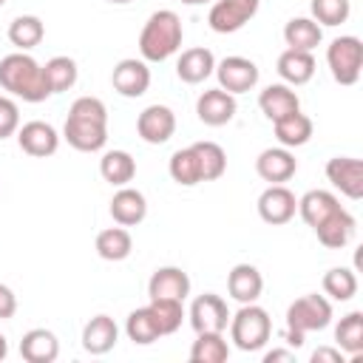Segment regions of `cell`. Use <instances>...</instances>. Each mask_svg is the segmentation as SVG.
Masks as SVG:
<instances>
[{
    "mask_svg": "<svg viewBox=\"0 0 363 363\" xmlns=\"http://www.w3.org/2000/svg\"><path fill=\"white\" fill-rule=\"evenodd\" d=\"M0 85L23 102H43L51 96L43 65L26 51H14L0 60Z\"/></svg>",
    "mask_w": 363,
    "mask_h": 363,
    "instance_id": "1",
    "label": "cell"
},
{
    "mask_svg": "<svg viewBox=\"0 0 363 363\" xmlns=\"http://www.w3.org/2000/svg\"><path fill=\"white\" fill-rule=\"evenodd\" d=\"M182 37H184V28H182L179 14L170 9H159L142 26L139 54L145 62H164L182 48Z\"/></svg>",
    "mask_w": 363,
    "mask_h": 363,
    "instance_id": "2",
    "label": "cell"
},
{
    "mask_svg": "<svg viewBox=\"0 0 363 363\" xmlns=\"http://www.w3.org/2000/svg\"><path fill=\"white\" fill-rule=\"evenodd\" d=\"M332 323V303L318 295V292H309L298 301L289 303L286 309V343L289 346H303V337L309 332H320Z\"/></svg>",
    "mask_w": 363,
    "mask_h": 363,
    "instance_id": "3",
    "label": "cell"
},
{
    "mask_svg": "<svg viewBox=\"0 0 363 363\" xmlns=\"http://www.w3.org/2000/svg\"><path fill=\"white\" fill-rule=\"evenodd\" d=\"M272 335L269 312L258 303H241L235 315H230V340L241 352H258L267 346Z\"/></svg>",
    "mask_w": 363,
    "mask_h": 363,
    "instance_id": "4",
    "label": "cell"
},
{
    "mask_svg": "<svg viewBox=\"0 0 363 363\" xmlns=\"http://www.w3.org/2000/svg\"><path fill=\"white\" fill-rule=\"evenodd\" d=\"M326 62L329 71L335 77V82L340 85H354L360 79V65H363V43L352 34L346 37H335L326 48Z\"/></svg>",
    "mask_w": 363,
    "mask_h": 363,
    "instance_id": "5",
    "label": "cell"
},
{
    "mask_svg": "<svg viewBox=\"0 0 363 363\" xmlns=\"http://www.w3.org/2000/svg\"><path fill=\"white\" fill-rule=\"evenodd\" d=\"M258 3L261 0H216L207 14V23L216 34H233L255 17Z\"/></svg>",
    "mask_w": 363,
    "mask_h": 363,
    "instance_id": "6",
    "label": "cell"
},
{
    "mask_svg": "<svg viewBox=\"0 0 363 363\" xmlns=\"http://www.w3.org/2000/svg\"><path fill=\"white\" fill-rule=\"evenodd\" d=\"M218 77V88H224L227 94H244V91H252L258 85V65L247 57H224L221 62H216V71Z\"/></svg>",
    "mask_w": 363,
    "mask_h": 363,
    "instance_id": "7",
    "label": "cell"
},
{
    "mask_svg": "<svg viewBox=\"0 0 363 363\" xmlns=\"http://www.w3.org/2000/svg\"><path fill=\"white\" fill-rule=\"evenodd\" d=\"M190 326L196 332H224L230 323L227 301L216 292H204L190 303Z\"/></svg>",
    "mask_w": 363,
    "mask_h": 363,
    "instance_id": "8",
    "label": "cell"
},
{
    "mask_svg": "<svg viewBox=\"0 0 363 363\" xmlns=\"http://www.w3.org/2000/svg\"><path fill=\"white\" fill-rule=\"evenodd\" d=\"M111 85L119 96H128V99H136L142 96L147 88H150V68L145 60H136V57H128V60H119L113 65V74H111Z\"/></svg>",
    "mask_w": 363,
    "mask_h": 363,
    "instance_id": "9",
    "label": "cell"
},
{
    "mask_svg": "<svg viewBox=\"0 0 363 363\" xmlns=\"http://www.w3.org/2000/svg\"><path fill=\"white\" fill-rule=\"evenodd\" d=\"M17 145L23 153L34 156V159H45V156H54L57 147H60V133L54 130V125L48 122H40V119H31L26 125L17 128Z\"/></svg>",
    "mask_w": 363,
    "mask_h": 363,
    "instance_id": "10",
    "label": "cell"
},
{
    "mask_svg": "<svg viewBox=\"0 0 363 363\" xmlns=\"http://www.w3.org/2000/svg\"><path fill=\"white\" fill-rule=\"evenodd\" d=\"M326 179L346 199H363V162L354 156H335L326 162Z\"/></svg>",
    "mask_w": 363,
    "mask_h": 363,
    "instance_id": "11",
    "label": "cell"
},
{
    "mask_svg": "<svg viewBox=\"0 0 363 363\" xmlns=\"http://www.w3.org/2000/svg\"><path fill=\"white\" fill-rule=\"evenodd\" d=\"M295 213H298V199L286 184H269L258 196V216L272 227L292 221Z\"/></svg>",
    "mask_w": 363,
    "mask_h": 363,
    "instance_id": "12",
    "label": "cell"
},
{
    "mask_svg": "<svg viewBox=\"0 0 363 363\" xmlns=\"http://www.w3.org/2000/svg\"><path fill=\"white\" fill-rule=\"evenodd\" d=\"M62 136H65V142L74 150H79V153H96L108 142V125L105 122H91V119L68 116L65 125H62Z\"/></svg>",
    "mask_w": 363,
    "mask_h": 363,
    "instance_id": "13",
    "label": "cell"
},
{
    "mask_svg": "<svg viewBox=\"0 0 363 363\" xmlns=\"http://www.w3.org/2000/svg\"><path fill=\"white\" fill-rule=\"evenodd\" d=\"M136 133L147 145H164L176 133V113L167 105H147L136 119Z\"/></svg>",
    "mask_w": 363,
    "mask_h": 363,
    "instance_id": "14",
    "label": "cell"
},
{
    "mask_svg": "<svg viewBox=\"0 0 363 363\" xmlns=\"http://www.w3.org/2000/svg\"><path fill=\"white\" fill-rule=\"evenodd\" d=\"M235 96L233 94H227L224 88H210V91H204L199 99H196V113H199V119L204 122V125H210V128H221V125H227L233 116H235Z\"/></svg>",
    "mask_w": 363,
    "mask_h": 363,
    "instance_id": "15",
    "label": "cell"
},
{
    "mask_svg": "<svg viewBox=\"0 0 363 363\" xmlns=\"http://www.w3.org/2000/svg\"><path fill=\"white\" fill-rule=\"evenodd\" d=\"M298 162L289 147H267L255 159V173L269 184H284L295 176Z\"/></svg>",
    "mask_w": 363,
    "mask_h": 363,
    "instance_id": "16",
    "label": "cell"
},
{
    "mask_svg": "<svg viewBox=\"0 0 363 363\" xmlns=\"http://www.w3.org/2000/svg\"><path fill=\"white\" fill-rule=\"evenodd\" d=\"M111 216H113V221L122 224V227H136V224H142L145 216H147V199H145V193L136 190V187H128V184L119 187V190L113 193V199H111Z\"/></svg>",
    "mask_w": 363,
    "mask_h": 363,
    "instance_id": "17",
    "label": "cell"
},
{
    "mask_svg": "<svg viewBox=\"0 0 363 363\" xmlns=\"http://www.w3.org/2000/svg\"><path fill=\"white\" fill-rule=\"evenodd\" d=\"M258 108L269 122H278V119L301 111V99L286 82H275V85H267L258 94Z\"/></svg>",
    "mask_w": 363,
    "mask_h": 363,
    "instance_id": "18",
    "label": "cell"
},
{
    "mask_svg": "<svg viewBox=\"0 0 363 363\" xmlns=\"http://www.w3.org/2000/svg\"><path fill=\"white\" fill-rule=\"evenodd\" d=\"M227 292L238 303H255L264 292V278L252 264H235L227 275Z\"/></svg>",
    "mask_w": 363,
    "mask_h": 363,
    "instance_id": "19",
    "label": "cell"
},
{
    "mask_svg": "<svg viewBox=\"0 0 363 363\" xmlns=\"http://www.w3.org/2000/svg\"><path fill=\"white\" fill-rule=\"evenodd\" d=\"M213 71H216V57H213V51L204 48V45H196V48L182 51V57H179V62H176V77H179L182 82H187V85L204 82Z\"/></svg>",
    "mask_w": 363,
    "mask_h": 363,
    "instance_id": "20",
    "label": "cell"
},
{
    "mask_svg": "<svg viewBox=\"0 0 363 363\" xmlns=\"http://www.w3.org/2000/svg\"><path fill=\"white\" fill-rule=\"evenodd\" d=\"M150 298H176L184 301L190 295V278L182 267H159L147 281Z\"/></svg>",
    "mask_w": 363,
    "mask_h": 363,
    "instance_id": "21",
    "label": "cell"
},
{
    "mask_svg": "<svg viewBox=\"0 0 363 363\" xmlns=\"http://www.w3.org/2000/svg\"><path fill=\"white\" fill-rule=\"evenodd\" d=\"M354 227H357L354 216H352L349 210L340 207V210H335L326 221H320V224L315 227V235H318V241H320L323 247H329V250H340V247H346V244L352 241Z\"/></svg>",
    "mask_w": 363,
    "mask_h": 363,
    "instance_id": "22",
    "label": "cell"
},
{
    "mask_svg": "<svg viewBox=\"0 0 363 363\" xmlns=\"http://www.w3.org/2000/svg\"><path fill=\"white\" fill-rule=\"evenodd\" d=\"M119 340V326L113 323L111 315H94L85 329H82V349L91 354H105L116 346Z\"/></svg>",
    "mask_w": 363,
    "mask_h": 363,
    "instance_id": "23",
    "label": "cell"
},
{
    "mask_svg": "<svg viewBox=\"0 0 363 363\" xmlns=\"http://www.w3.org/2000/svg\"><path fill=\"white\" fill-rule=\"evenodd\" d=\"M20 354L28 363H54L60 357V340L51 329H28L20 340Z\"/></svg>",
    "mask_w": 363,
    "mask_h": 363,
    "instance_id": "24",
    "label": "cell"
},
{
    "mask_svg": "<svg viewBox=\"0 0 363 363\" xmlns=\"http://www.w3.org/2000/svg\"><path fill=\"white\" fill-rule=\"evenodd\" d=\"M335 210H340V199L329 190H309L298 199V213L301 218L315 230L320 221H326Z\"/></svg>",
    "mask_w": 363,
    "mask_h": 363,
    "instance_id": "25",
    "label": "cell"
},
{
    "mask_svg": "<svg viewBox=\"0 0 363 363\" xmlns=\"http://www.w3.org/2000/svg\"><path fill=\"white\" fill-rule=\"evenodd\" d=\"M278 74L286 85H306L315 77V57L312 51H295L286 48L278 57Z\"/></svg>",
    "mask_w": 363,
    "mask_h": 363,
    "instance_id": "26",
    "label": "cell"
},
{
    "mask_svg": "<svg viewBox=\"0 0 363 363\" xmlns=\"http://www.w3.org/2000/svg\"><path fill=\"white\" fill-rule=\"evenodd\" d=\"M99 173L108 184L125 187L136 176V159L128 150H105L99 159Z\"/></svg>",
    "mask_w": 363,
    "mask_h": 363,
    "instance_id": "27",
    "label": "cell"
},
{
    "mask_svg": "<svg viewBox=\"0 0 363 363\" xmlns=\"http://www.w3.org/2000/svg\"><path fill=\"white\" fill-rule=\"evenodd\" d=\"M284 40L295 51H312L323 40V26H318L312 17H292L284 26Z\"/></svg>",
    "mask_w": 363,
    "mask_h": 363,
    "instance_id": "28",
    "label": "cell"
},
{
    "mask_svg": "<svg viewBox=\"0 0 363 363\" xmlns=\"http://www.w3.org/2000/svg\"><path fill=\"white\" fill-rule=\"evenodd\" d=\"M272 125H275V139L281 142V147H301L312 139V130H315L312 119L301 111H295V113H289Z\"/></svg>",
    "mask_w": 363,
    "mask_h": 363,
    "instance_id": "29",
    "label": "cell"
},
{
    "mask_svg": "<svg viewBox=\"0 0 363 363\" xmlns=\"http://www.w3.org/2000/svg\"><path fill=\"white\" fill-rule=\"evenodd\" d=\"M43 37H45V26H43V20L34 17V14H20V17H14L11 26H9V40H11V45H17L20 51L37 48V45L43 43Z\"/></svg>",
    "mask_w": 363,
    "mask_h": 363,
    "instance_id": "30",
    "label": "cell"
},
{
    "mask_svg": "<svg viewBox=\"0 0 363 363\" xmlns=\"http://www.w3.org/2000/svg\"><path fill=\"white\" fill-rule=\"evenodd\" d=\"M96 252L105 261H125L133 252V238L130 233L119 224V227H108L96 235Z\"/></svg>",
    "mask_w": 363,
    "mask_h": 363,
    "instance_id": "31",
    "label": "cell"
},
{
    "mask_svg": "<svg viewBox=\"0 0 363 363\" xmlns=\"http://www.w3.org/2000/svg\"><path fill=\"white\" fill-rule=\"evenodd\" d=\"M199 337L190 346L193 363H224L230 357V346L221 332H196Z\"/></svg>",
    "mask_w": 363,
    "mask_h": 363,
    "instance_id": "32",
    "label": "cell"
},
{
    "mask_svg": "<svg viewBox=\"0 0 363 363\" xmlns=\"http://www.w3.org/2000/svg\"><path fill=\"white\" fill-rule=\"evenodd\" d=\"M43 74H45V82L51 88V94H62L68 88L77 85V77H79V68L71 57L60 54V57H51L45 65H43Z\"/></svg>",
    "mask_w": 363,
    "mask_h": 363,
    "instance_id": "33",
    "label": "cell"
},
{
    "mask_svg": "<svg viewBox=\"0 0 363 363\" xmlns=\"http://www.w3.org/2000/svg\"><path fill=\"white\" fill-rule=\"evenodd\" d=\"M196 159H199V170H201V182H216L224 176L227 170V153L221 145L216 142H196L190 145Z\"/></svg>",
    "mask_w": 363,
    "mask_h": 363,
    "instance_id": "34",
    "label": "cell"
},
{
    "mask_svg": "<svg viewBox=\"0 0 363 363\" xmlns=\"http://www.w3.org/2000/svg\"><path fill=\"white\" fill-rule=\"evenodd\" d=\"M184 301H176V298H150L147 309L159 326V335H173L179 332L182 320H184Z\"/></svg>",
    "mask_w": 363,
    "mask_h": 363,
    "instance_id": "35",
    "label": "cell"
},
{
    "mask_svg": "<svg viewBox=\"0 0 363 363\" xmlns=\"http://www.w3.org/2000/svg\"><path fill=\"white\" fill-rule=\"evenodd\" d=\"M125 335H128V340H133L136 346H150L153 340L162 337V335H159V326H156V320H153V315H150L147 306H139V309H133V312L128 315V320H125Z\"/></svg>",
    "mask_w": 363,
    "mask_h": 363,
    "instance_id": "36",
    "label": "cell"
},
{
    "mask_svg": "<svg viewBox=\"0 0 363 363\" xmlns=\"http://www.w3.org/2000/svg\"><path fill=\"white\" fill-rule=\"evenodd\" d=\"M335 340L346 354L357 357L363 352V312L354 309L346 318H340V323L335 326Z\"/></svg>",
    "mask_w": 363,
    "mask_h": 363,
    "instance_id": "37",
    "label": "cell"
},
{
    "mask_svg": "<svg viewBox=\"0 0 363 363\" xmlns=\"http://www.w3.org/2000/svg\"><path fill=\"white\" fill-rule=\"evenodd\" d=\"M167 170H170V179H173L176 184H182V187H193V184L201 182V170H199V159H196L193 147L176 150V153L170 156Z\"/></svg>",
    "mask_w": 363,
    "mask_h": 363,
    "instance_id": "38",
    "label": "cell"
},
{
    "mask_svg": "<svg viewBox=\"0 0 363 363\" xmlns=\"http://www.w3.org/2000/svg\"><path fill=\"white\" fill-rule=\"evenodd\" d=\"M323 292L332 301H352L357 295V275L349 267H332L323 275Z\"/></svg>",
    "mask_w": 363,
    "mask_h": 363,
    "instance_id": "39",
    "label": "cell"
},
{
    "mask_svg": "<svg viewBox=\"0 0 363 363\" xmlns=\"http://www.w3.org/2000/svg\"><path fill=\"white\" fill-rule=\"evenodd\" d=\"M309 9H312V20L318 26H340L352 14L349 0H312Z\"/></svg>",
    "mask_w": 363,
    "mask_h": 363,
    "instance_id": "40",
    "label": "cell"
},
{
    "mask_svg": "<svg viewBox=\"0 0 363 363\" xmlns=\"http://www.w3.org/2000/svg\"><path fill=\"white\" fill-rule=\"evenodd\" d=\"M68 116L91 119V122H105V125H108V108H105V102L96 99V96H79V99H74Z\"/></svg>",
    "mask_w": 363,
    "mask_h": 363,
    "instance_id": "41",
    "label": "cell"
},
{
    "mask_svg": "<svg viewBox=\"0 0 363 363\" xmlns=\"http://www.w3.org/2000/svg\"><path fill=\"white\" fill-rule=\"evenodd\" d=\"M20 128V108L14 99L0 96V139H9Z\"/></svg>",
    "mask_w": 363,
    "mask_h": 363,
    "instance_id": "42",
    "label": "cell"
},
{
    "mask_svg": "<svg viewBox=\"0 0 363 363\" xmlns=\"http://www.w3.org/2000/svg\"><path fill=\"white\" fill-rule=\"evenodd\" d=\"M14 312H17V295L6 284H0V320L14 318Z\"/></svg>",
    "mask_w": 363,
    "mask_h": 363,
    "instance_id": "43",
    "label": "cell"
},
{
    "mask_svg": "<svg viewBox=\"0 0 363 363\" xmlns=\"http://www.w3.org/2000/svg\"><path fill=\"white\" fill-rule=\"evenodd\" d=\"M312 363H343V354L332 346H320L312 352Z\"/></svg>",
    "mask_w": 363,
    "mask_h": 363,
    "instance_id": "44",
    "label": "cell"
},
{
    "mask_svg": "<svg viewBox=\"0 0 363 363\" xmlns=\"http://www.w3.org/2000/svg\"><path fill=\"white\" fill-rule=\"evenodd\" d=\"M275 360H295V352H289V349H272V352H267L264 354V363H275Z\"/></svg>",
    "mask_w": 363,
    "mask_h": 363,
    "instance_id": "45",
    "label": "cell"
},
{
    "mask_svg": "<svg viewBox=\"0 0 363 363\" xmlns=\"http://www.w3.org/2000/svg\"><path fill=\"white\" fill-rule=\"evenodd\" d=\"M9 354V340H6V335H0V360Z\"/></svg>",
    "mask_w": 363,
    "mask_h": 363,
    "instance_id": "46",
    "label": "cell"
},
{
    "mask_svg": "<svg viewBox=\"0 0 363 363\" xmlns=\"http://www.w3.org/2000/svg\"><path fill=\"white\" fill-rule=\"evenodd\" d=\"M182 3H187V6H201V3H210V0H182Z\"/></svg>",
    "mask_w": 363,
    "mask_h": 363,
    "instance_id": "47",
    "label": "cell"
},
{
    "mask_svg": "<svg viewBox=\"0 0 363 363\" xmlns=\"http://www.w3.org/2000/svg\"><path fill=\"white\" fill-rule=\"evenodd\" d=\"M108 3H116V6H122V3H133V0H108Z\"/></svg>",
    "mask_w": 363,
    "mask_h": 363,
    "instance_id": "48",
    "label": "cell"
},
{
    "mask_svg": "<svg viewBox=\"0 0 363 363\" xmlns=\"http://www.w3.org/2000/svg\"><path fill=\"white\" fill-rule=\"evenodd\" d=\"M3 3H6V0H0V6H3Z\"/></svg>",
    "mask_w": 363,
    "mask_h": 363,
    "instance_id": "49",
    "label": "cell"
}]
</instances>
